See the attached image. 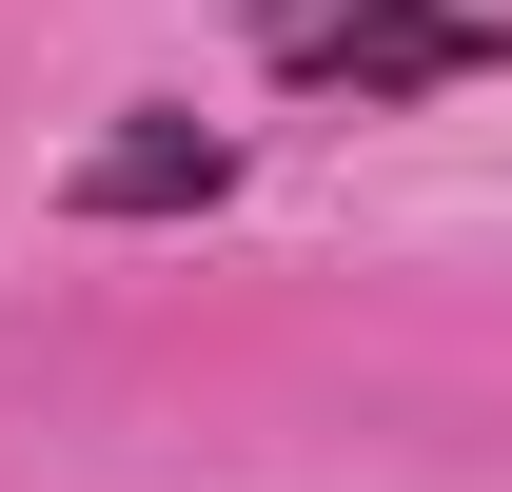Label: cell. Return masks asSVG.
Segmentation results:
<instances>
[{
    "instance_id": "obj_1",
    "label": "cell",
    "mask_w": 512,
    "mask_h": 492,
    "mask_svg": "<svg viewBox=\"0 0 512 492\" xmlns=\"http://www.w3.org/2000/svg\"><path fill=\"white\" fill-rule=\"evenodd\" d=\"M493 60H512L493 0H316V20H276V79L296 99H453Z\"/></svg>"
},
{
    "instance_id": "obj_2",
    "label": "cell",
    "mask_w": 512,
    "mask_h": 492,
    "mask_svg": "<svg viewBox=\"0 0 512 492\" xmlns=\"http://www.w3.org/2000/svg\"><path fill=\"white\" fill-rule=\"evenodd\" d=\"M217 178H237V158H217V119H178V99H158L138 138H99V158H79V217H197Z\"/></svg>"
}]
</instances>
